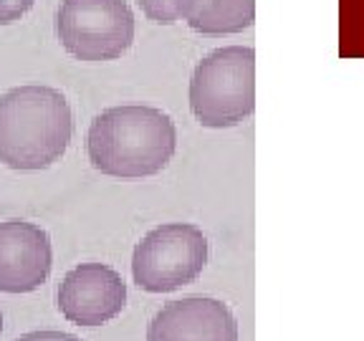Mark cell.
<instances>
[{
	"mask_svg": "<svg viewBox=\"0 0 364 341\" xmlns=\"http://www.w3.org/2000/svg\"><path fill=\"white\" fill-rule=\"evenodd\" d=\"M16 341H81L79 336L66 334V331H53V329H43V331H31V334H23Z\"/></svg>",
	"mask_w": 364,
	"mask_h": 341,
	"instance_id": "obj_12",
	"label": "cell"
},
{
	"mask_svg": "<svg viewBox=\"0 0 364 341\" xmlns=\"http://www.w3.org/2000/svg\"><path fill=\"white\" fill-rule=\"evenodd\" d=\"M0 331H3V313H0Z\"/></svg>",
	"mask_w": 364,
	"mask_h": 341,
	"instance_id": "obj_13",
	"label": "cell"
},
{
	"mask_svg": "<svg viewBox=\"0 0 364 341\" xmlns=\"http://www.w3.org/2000/svg\"><path fill=\"white\" fill-rule=\"evenodd\" d=\"M177 149V126L167 112L144 104L109 107L86 131L91 167L117 180L159 175Z\"/></svg>",
	"mask_w": 364,
	"mask_h": 341,
	"instance_id": "obj_1",
	"label": "cell"
},
{
	"mask_svg": "<svg viewBox=\"0 0 364 341\" xmlns=\"http://www.w3.org/2000/svg\"><path fill=\"white\" fill-rule=\"evenodd\" d=\"M53 268L51 238L28 220L0 222V291L31 293L48 281Z\"/></svg>",
	"mask_w": 364,
	"mask_h": 341,
	"instance_id": "obj_7",
	"label": "cell"
},
{
	"mask_svg": "<svg viewBox=\"0 0 364 341\" xmlns=\"http://www.w3.org/2000/svg\"><path fill=\"white\" fill-rule=\"evenodd\" d=\"M147 341H238V321L228 303L210 296H188L154 313Z\"/></svg>",
	"mask_w": 364,
	"mask_h": 341,
	"instance_id": "obj_8",
	"label": "cell"
},
{
	"mask_svg": "<svg viewBox=\"0 0 364 341\" xmlns=\"http://www.w3.org/2000/svg\"><path fill=\"white\" fill-rule=\"evenodd\" d=\"M195 119L208 129H228L256 109V51L223 45L198 61L188 89Z\"/></svg>",
	"mask_w": 364,
	"mask_h": 341,
	"instance_id": "obj_3",
	"label": "cell"
},
{
	"mask_svg": "<svg viewBox=\"0 0 364 341\" xmlns=\"http://www.w3.org/2000/svg\"><path fill=\"white\" fill-rule=\"evenodd\" d=\"M208 266V238L193 222L152 227L132 253V278L147 293H170L193 283Z\"/></svg>",
	"mask_w": 364,
	"mask_h": 341,
	"instance_id": "obj_5",
	"label": "cell"
},
{
	"mask_svg": "<svg viewBox=\"0 0 364 341\" xmlns=\"http://www.w3.org/2000/svg\"><path fill=\"white\" fill-rule=\"evenodd\" d=\"M36 0H0V26L18 23L26 13H31Z\"/></svg>",
	"mask_w": 364,
	"mask_h": 341,
	"instance_id": "obj_11",
	"label": "cell"
},
{
	"mask_svg": "<svg viewBox=\"0 0 364 341\" xmlns=\"http://www.w3.org/2000/svg\"><path fill=\"white\" fill-rule=\"evenodd\" d=\"M134 33L127 0H61L56 11V36L76 61H117L132 48Z\"/></svg>",
	"mask_w": 364,
	"mask_h": 341,
	"instance_id": "obj_4",
	"label": "cell"
},
{
	"mask_svg": "<svg viewBox=\"0 0 364 341\" xmlns=\"http://www.w3.org/2000/svg\"><path fill=\"white\" fill-rule=\"evenodd\" d=\"M56 301L68 324L102 326L124 311L127 283L107 263H81L63 276Z\"/></svg>",
	"mask_w": 364,
	"mask_h": 341,
	"instance_id": "obj_6",
	"label": "cell"
},
{
	"mask_svg": "<svg viewBox=\"0 0 364 341\" xmlns=\"http://www.w3.org/2000/svg\"><path fill=\"white\" fill-rule=\"evenodd\" d=\"M74 136V114L53 86L26 84L0 97V162L16 172L56 165Z\"/></svg>",
	"mask_w": 364,
	"mask_h": 341,
	"instance_id": "obj_2",
	"label": "cell"
},
{
	"mask_svg": "<svg viewBox=\"0 0 364 341\" xmlns=\"http://www.w3.org/2000/svg\"><path fill=\"white\" fill-rule=\"evenodd\" d=\"M136 6L142 8L147 21L157 23V26H175L180 21L175 0H136Z\"/></svg>",
	"mask_w": 364,
	"mask_h": 341,
	"instance_id": "obj_10",
	"label": "cell"
},
{
	"mask_svg": "<svg viewBox=\"0 0 364 341\" xmlns=\"http://www.w3.org/2000/svg\"><path fill=\"white\" fill-rule=\"evenodd\" d=\"M177 16L200 36H235L256 21V0H175Z\"/></svg>",
	"mask_w": 364,
	"mask_h": 341,
	"instance_id": "obj_9",
	"label": "cell"
}]
</instances>
